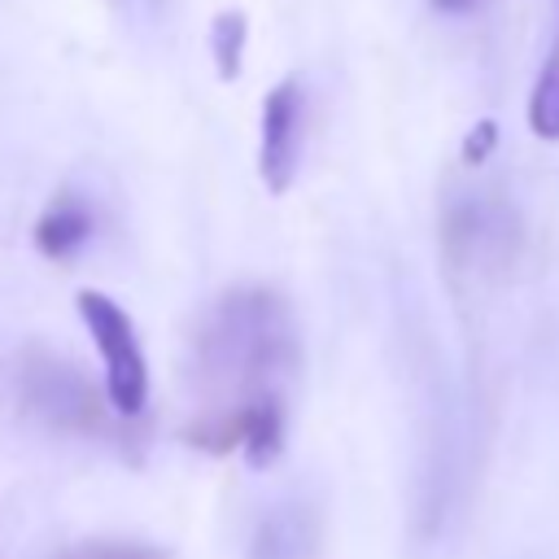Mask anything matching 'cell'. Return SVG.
I'll return each mask as SVG.
<instances>
[{
  "mask_svg": "<svg viewBox=\"0 0 559 559\" xmlns=\"http://www.w3.org/2000/svg\"><path fill=\"white\" fill-rule=\"evenodd\" d=\"M301 341L288 301L275 288H227L192 332V384L205 393V415H227L266 397H288Z\"/></svg>",
  "mask_w": 559,
  "mask_h": 559,
  "instance_id": "1",
  "label": "cell"
},
{
  "mask_svg": "<svg viewBox=\"0 0 559 559\" xmlns=\"http://www.w3.org/2000/svg\"><path fill=\"white\" fill-rule=\"evenodd\" d=\"M528 131L537 140H559V22H555V39L550 52L533 79L528 92Z\"/></svg>",
  "mask_w": 559,
  "mask_h": 559,
  "instance_id": "8",
  "label": "cell"
},
{
  "mask_svg": "<svg viewBox=\"0 0 559 559\" xmlns=\"http://www.w3.org/2000/svg\"><path fill=\"white\" fill-rule=\"evenodd\" d=\"M96 231V214L79 192H57L35 218V249L48 258H74Z\"/></svg>",
  "mask_w": 559,
  "mask_h": 559,
  "instance_id": "6",
  "label": "cell"
},
{
  "mask_svg": "<svg viewBox=\"0 0 559 559\" xmlns=\"http://www.w3.org/2000/svg\"><path fill=\"white\" fill-rule=\"evenodd\" d=\"M79 319L100 354V367H105V397L109 406L118 411V419H135L144 415L148 406V358H144V345L135 336V323L131 314L96 293V288H83L79 293Z\"/></svg>",
  "mask_w": 559,
  "mask_h": 559,
  "instance_id": "3",
  "label": "cell"
},
{
  "mask_svg": "<svg viewBox=\"0 0 559 559\" xmlns=\"http://www.w3.org/2000/svg\"><path fill=\"white\" fill-rule=\"evenodd\" d=\"M489 148H493V122H480V127L467 135V148H463V157L476 166V162H480Z\"/></svg>",
  "mask_w": 559,
  "mask_h": 559,
  "instance_id": "11",
  "label": "cell"
},
{
  "mask_svg": "<svg viewBox=\"0 0 559 559\" xmlns=\"http://www.w3.org/2000/svg\"><path fill=\"white\" fill-rule=\"evenodd\" d=\"M441 236H445V258L454 266L493 271L515 249V218L511 205H502L498 197H463L445 210Z\"/></svg>",
  "mask_w": 559,
  "mask_h": 559,
  "instance_id": "4",
  "label": "cell"
},
{
  "mask_svg": "<svg viewBox=\"0 0 559 559\" xmlns=\"http://www.w3.org/2000/svg\"><path fill=\"white\" fill-rule=\"evenodd\" d=\"M245 39H249V17L240 9H223L210 22V57L218 66L223 79L240 74V57H245Z\"/></svg>",
  "mask_w": 559,
  "mask_h": 559,
  "instance_id": "9",
  "label": "cell"
},
{
  "mask_svg": "<svg viewBox=\"0 0 559 559\" xmlns=\"http://www.w3.org/2000/svg\"><path fill=\"white\" fill-rule=\"evenodd\" d=\"M306 148V92L297 79H280L262 96V140H258V175L266 192H288Z\"/></svg>",
  "mask_w": 559,
  "mask_h": 559,
  "instance_id": "5",
  "label": "cell"
},
{
  "mask_svg": "<svg viewBox=\"0 0 559 559\" xmlns=\"http://www.w3.org/2000/svg\"><path fill=\"white\" fill-rule=\"evenodd\" d=\"M17 397L22 406L52 432L70 437H114V406L109 397L66 358L48 349H26L17 367Z\"/></svg>",
  "mask_w": 559,
  "mask_h": 559,
  "instance_id": "2",
  "label": "cell"
},
{
  "mask_svg": "<svg viewBox=\"0 0 559 559\" xmlns=\"http://www.w3.org/2000/svg\"><path fill=\"white\" fill-rule=\"evenodd\" d=\"M476 0H432V9H441V13H467Z\"/></svg>",
  "mask_w": 559,
  "mask_h": 559,
  "instance_id": "12",
  "label": "cell"
},
{
  "mask_svg": "<svg viewBox=\"0 0 559 559\" xmlns=\"http://www.w3.org/2000/svg\"><path fill=\"white\" fill-rule=\"evenodd\" d=\"M314 550V515L301 502L266 511L249 537V559H306Z\"/></svg>",
  "mask_w": 559,
  "mask_h": 559,
  "instance_id": "7",
  "label": "cell"
},
{
  "mask_svg": "<svg viewBox=\"0 0 559 559\" xmlns=\"http://www.w3.org/2000/svg\"><path fill=\"white\" fill-rule=\"evenodd\" d=\"M61 559H170V550L153 542H131V537H92L70 546Z\"/></svg>",
  "mask_w": 559,
  "mask_h": 559,
  "instance_id": "10",
  "label": "cell"
}]
</instances>
